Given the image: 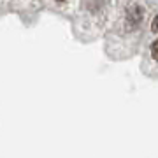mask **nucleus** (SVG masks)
Here are the masks:
<instances>
[{
	"label": "nucleus",
	"mask_w": 158,
	"mask_h": 158,
	"mask_svg": "<svg viewBox=\"0 0 158 158\" xmlns=\"http://www.w3.org/2000/svg\"><path fill=\"white\" fill-rule=\"evenodd\" d=\"M151 55H153V58L158 62V40H155V42L151 44Z\"/></svg>",
	"instance_id": "obj_1"
},
{
	"label": "nucleus",
	"mask_w": 158,
	"mask_h": 158,
	"mask_svg": "<svg viewBox=\"0 0 158 158\" xmlns=\"http://www.w3.org/2000/svg\"><path fill=\"white\" fill-rule=\"evenodd\" d=\"M151 30L158 34V16L155 18V19H153V23H151Z\"/></svg>",
	"instance_id": "obj_2"
}]
</instances>
